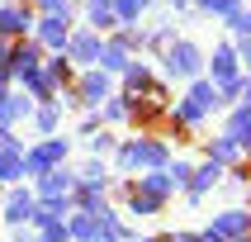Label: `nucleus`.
<instances>
[{"label": "nucleus", "instance_id": "aec40b11", "mask_svg": "<svg viewBox=\"0 0 251 242\" xmlns=\"http://www.w3.org/2000/svg\"><path fill=\"white\" fill-rule=\"evenodd\" d=\"M133 190H138V195H147V199H156V204H166V195H171V181H166V171H142Z\"/></svg>", "mask_w": 251, "mask_h": 242}, {"label": "nucleus", "instance_id": "4468645a", "mask_svg": "<svg viewBox=\"0 0 251 242\" xmlns=\"http://www.w3.org/2000/svg\"><path fill=\"white\" fill-rule=\"evenodd\" d=\"M33 114V100L19 95V90H10V95H0V128H14L19 119H28Z\"/></svg>", "mask_w": 251, "mask_h": 242}, {"label": "nucleus", "instance_id": "7c9ffc66", "mask_svg": "<svg viewBox=\"0 0 251 242\" xmlns=\"http://www.w3.org/2000/svg\"><path fill=\"white\" fill-rule=\"evenodd\" d=\"M128 214H138V218H147V214H161V204L147 195H138V190H128Z\"/></svg>", "mask_w": 251, "mask_h": 242}, {"label": "nucleus", "instance_id": "4c0bfd02", "mask_svg": "<svg viewBox=\"0 0 251 242\" xmlns=\"http://www.w3.org/2000/svg\"><path fill=\"white\" fill-rule=\"evenodd\" d=\"M10 85H14V81H10V71H0V95H10Z\"/></svg>", "mask_w": 251, "mask_h": 242}, {"label": "nucleus", "instance_id": "4be33fe9", "mask_svg": "<svg viewBox=\"0 0 251 242\" xmlns=\"http://www.w3.org/2000/svg\"><path fill=\"white\" fill-rule=\"evenodd\" d=\"M152 81H156V76H152V67H147V62H138V57H133V62L124 67V95H142V90H147Z\"/></svg>", "mask_w": 251, "mask_h": 242}, {"label": "nucleus", "instance_id": "cd10ccee", "mask_svg": "<svg viewBox=\"0 0 251 242\" xmlns=\"http://www.w3.org/2000/svg\"><path fill=\"white\" fill-rule=\"evenodd\" d=\"M67 238H76V242H90V238H95V218H90V214H71Z\"/></svg>", "mask_w": 251, "mask_h": 242}, {"label": "nucleus", "instance_id": "58836bf2", "mask_svg": "<svg viewBox=\"0 0 251 242\" xmlns=\"http://www.w3.org/2000/svg\"><path fill=\"white\" fill-rule=\"evenodd\" d=\"M0 147H10V128H0Z\"/></svg>", "mask_w": 251, "mask_h": 242}, {"label": "nucleus", "instance_id": "412c9836", "mask_svg": "<svg viewBox=\"0 0 251 242\" xmlns=\"http://www.w3.org/2000/svg\"><path fill=\"white\" fill-rule=\"evenodd\" d=\"M85 28H95V33H114V10L109 0H85Z\"/></svg>", "mask_w": 251, "mask_h": 242}, {"label": "nucleus", "instance_id": "9b49d317", "mask_svg": "<svg viewBox=\"0 0 251 242\" xmlns=\"http://www.w3.org/2000/svg\"><path fill=\"white\" fill-rule=\"evenodd\" d=\"M218 242H232V238H247V209H223L209 228Z\"/></svg>", "mask_w": 251, "mask_h": 242}, {"label": "nucleus", "instance_id": "a211bd4d", "mask_svg": "<svg viewBox=\"0 0 251 242\" xmlns=\"http://www.w3.org/2000/svg\"><path fill=\"white\" fill-rule=\"evenodd\" d=\"M218 176H223V166H218V161H204V166H195V171H190V181H185V190H190V199L209 195L213 185H218Z\"/></svg>", "mask_w": 251, "mask_h": 242}, {"label": "nucleus", "instance_id": "c9c22d12", "mask_svg": "<svg viewBox=\"0 0 251 242\" xmlns=\"http://www.w3.org/2000/svg\"><path fill=\"white\" fill-rule=\"evenodd\" d=\"M14 242H43V233H38V228H14Z\"/></svg>", "mask_w": 251, "mask_h": 242}, {"label": "nucleus", "instance_id": "0eeeda50", "mask_svg": "<svg viewBox=\"0 0 251 242\" xmlns=\"http://www.w3.org/2000/svg\"><path fill=\"white\" fill-rule=\"evenodd\" d=\"M67 33H71V19H62V14H38L33 19V43L48 48V53H62L67 48Z\"/></svg>", "mask_w": 251, "mask_h": 242}, {"label": "nucleus", "instance_id": "7ed1b4c3", "mask_svg": "<svg viewBox=\"0 0 251 242\" xmlns=\"http://www.w3.org/2000/svg\"><path fill=\"white\" fill-rule=\"evenodd\" d=\"M161 62H166L171 81H199V71H204V53H199V43H190V38H171L166 48H161Z\"/></svg>", "mask_w": 251, "mask_h": 242}, {"label": "nucleus", "instance_id": "1a4fd4ad", "mask_svg": "<svg viewBox=\"0 0 251 242\" xmlns=\"http://www.w3.org/2000/svg\"><path fill=\"white\" fill-rule=\"evenodd\" d=\"M71 190H76V171L67 166H52L48 176H38V204H48V199H71Z\"/></svg>", "mask_w": 251, "mask_h": 242}, {"label": "nucleus", "instance_id": "f3484780", "mask_svg": "<svg viewBox=\"0 0 251 242\" xmlns=\"http://www.w3.org/2000/svg\"><path fill=\"white\" fill-rule=\"evenodd\" d=\"M19 176H24V142L10 138V147H0V181L14 185Z\"/></svg>", "mask_w": 251, "mask_h": 242}, {"label": "nucleus", "instance_id": "c756f323", "mask_svg": "<svg viewBox=\"0 0 251 242\" xmlns=\"http://www.w3.org/2000/svg\"><path fill=\"white\" fill-rule=\"evenodd\" d=\"M104 181H109V171H104V161H85V171L81 176H76V185H100V190H104Z\"/></svg>", "mask_w": 251, "mask_h": 242}, {"label": "nucleus", "instance_id": "c85d7f7f", "mask_svg": "<svg viewBox=\"0 0 251 242\" xmlns=\"http://www.w3.org/2000/svg\"><path fill=\"white\" fill-rule=\"evenodd\" d=\"M100 119H109V124H124L128 119V95H109L100 105Z\"/></svg>", "mask_w": 251, "mask_h": 242}, {"label": "nucleus", "instance_id": "393cba45", "mask_svg": "<svg viewBox=\"0 0 251 242\" xmlns=\"http://www.w3.org/2000/svg\"><path fill=\"white\" fill-rule=\"evenodd\" d=\"M109 10H114V24L119 28H133L142 19V10H147V0H109Z\"/></svg>", "mask_w": 251, "mask_h": 242}, {"label": "nucleus", "instance_id": "bb28decb", "mask_svg": "<svg viewBox=\"0 0 251 242\" xmlns=\"http://www.w3.org/2000/svg\"><path fill=\"white\" fill-rule=\"evenodd\" d=\"M190 10H199V14H213V19H227L232 10H242V0H190Z\"/></svg>", "mask_w": 251, "mask_h": 242}, {"label": "nucleus", "instance_id": "a19ab883", "mask_svg": "<svg viewBox=\"0 0 251 242\" xmlns=\"http://www.w3.org/2000/svg\"><path fill=\"white\" fill-rule=\"evenodd\" d=\"M147 5H152V0H147Z\"/></svg>", "mask_w": 251, "mask_h": 242}, {"label": "nucleus", "instance_id": "b1692460", "mask_svg": "<svg viewBox=\"0 0 251 242\" xmlns=\"http://www.w3.org/2000/svg\"><path fill=\"white\" fill-rule=\"evenodd\" d=\"M28 119L38 124V133H43V138H52V133H57V124H62V105H57V100H43V105L28 114Z\"/></svg>", "mask_w": 251, "mask_h": 242}, {"label": "nucleus", "instance_id": "a878e982", "mask_svg": "<svg viewBox=\"0 0 251 242\" xmlns=\"http://www.w3.org/2000/svg\"><path fill=\"white\" fill-rule=\"evenodd\" d=\"M204 157L218 161V166H237V161H242V147H237V142H227V138H213L209 147H204Z\"/></svg>", "mask_w": 251, "mask_h": 242}, {"label": "nucleus", "instance_id": "72a5a7b5", "mask_svg": "<svg viewBox=\"0 0 251 242\" xmlns=\"http://www.w3.org/2000/svg\"><path fill=\"white\" fill-rule=\"evenodd\" d=\"M90 152H114V138H109V133H90Z\"/></svg>", "mask_w": 251, "mask_h": 242}, {"label": "nucleus", "instance_id": "39448f33", "mask_svg": "<svg viewBox=\"0 0 251 242\" xmlns=\"http://www.w3.org/2000/svg\"><path fill=\"white\" fill-rule=\"evenodd\" d=\"M52 166H67V138H57V133L24 152V171L28 176H48Z\"/></svg>", "mask_w": 251, "mask_h": 242}, {"label": "nucleus", "instance_id": "f8f14e48", "mask_svg": "<svg viewBox=\"0 0 251 242\" xmlns=\"http://www.w3.org/2000/svg\"><path fill=\"white\" fill-rule=\"evenodd\" d=\"M223 138H227V142H237V147H247V142H251V109H247V100H237V105H232Z\"/></svg>", "mask_w": 251, "mask_h": 242}, {"label": "nucleus", "instance_id": "f257e3e1", "mask_svg": "<svg viewBox=\"0 0 251 242\" xmlns=\"http://www.w3.org/2000/svg\"><path fill=\"white\" fill-rule=\"evenodd\" d=\"M171 161V147L161 138H128L119 147V166L124 171H161Z\"/></svg>", "mask_w": 251, "mask_h": 242}, {"label": "nucleus", "instance_id": "e433bc0d", "mask_svg": "<svg viewBox=\"0 0 251 242\" xmlns=\"http://www.w3.org/2000/svg\"><path fill=\"white\" fill-rule=\"evenodd\" d=\"M166 242H199V233H176V238H166Z\"/></svg>", "mask_w": 251, "mask_h": 242}, {"label": "nucleus", "instance_id": "f03ea898", "mask_svg": "<svg viewBox=\"0 0 251 242\" xmlns=\"http://www.w3.org/2000/svg\"><path fill=\"white\" fill-rule=\"evenodd\" d=\"M213 109H223V100H218V90H213L209 81H190L185 100H176V109H171V119H176L180 128H190V124H199L204 114H213Z\"/></svg>", "mask_w": 251, "mask_h": 242}, {"label": "nucleus", "instance_id": "dca6fc26", "mask_svg": "<svg viewBox=\"0 0 251 242\" xmlns=\"http://www.w3.org/2000/svg\"><path fill=\"white\" fill-rule=\"evenodd\" d=\"M33 67H43V48L33 38H19L14 43V57H10V81L19 76V71H33Z\"/></svg>", "mask_w": 251, "mask_h": 242}, {"label": "nucleus", "instance_id": "2eb2a0df", "mask_svg": "<svg viewBox=\"0 0 251 242\" xmlns=\"http://www.w3.org/2000/svg\"><path fill=\"white\" fill-rule=\"evenodd\" d=\"M128 62H133V53H128L119 38H104V43H100V57H95L100 71H109V76H114V71H124Z\"/></svg>", "mask_w": 251, "mask_h": 242}, {"label": "nucleus", "instance_id": "f704fd0d", "mask_svg": "<svg viewBox=\"0 0 251 242\" xmlns=\"http://www.w3.org/2000/svg\"><path fill=\"white\" fill-rule=\"evenodd\" d=\"M10 57H14V38L0 33V71H10Z\"/></svg>", "mask_w": 251, "mask_h": 242}, {"label": "nucleus", "instance_id": "20e7f679", "mask_svg": "<svg viewBox=\"0 0 251 242\" xmlns=\"http://www.w3.org/2000/svg\"><path fill=\"white\" fill-rule=\"evenodd\" d=\"M71 105H90V109H100L104 100L114 95V81H109V71H100V67H85L81 76H76V85H71Z\"/></svg>", "mask_w": 251, "mask_h": 242}, {"label": "nucleus", "instance_id": "ea45409f", "mask_svg": "<svg viewBox=\"0 0 251 242\" xmlns=\"http://www.w3.org/2000/svg\"><path fill=\"white\" fill-rule=\"evenodd\" d=\"M138 242H166V238H138Z\"/></svg>", "mask_w": 251, "mask_h": 242}, {"label": "nucleus", "instance_id": "9d476101", "mask_svg": "<svg viewBox=\"0 0 251 242\" xmlns=\"http://www.w3.org/2000/svg\"><path fill=\"white\" fill-rule=\"evenodd\" d=\"M209 67H213V90H218V85H227V81H237V76H242V57L237 53H232V43H218V48H213V62H209Z\"/></svg>", "mask_w": 251, "mask_h": 242}, {"label": "nucleus", "instance_id": "ddd939ff", "mask_svg": "<svg viewBox=\"0 0 251 242\" xmlns=\"http://www.w3.org/2000/svg\"><path fill=\"white\" fill-rule=\"evenodd\" d=\"M33 209H38V199L28 195V190H10V199H5V218H10L14 228L33 223Z\"/></svg>", "mask_w": 251, "mask_h": 242}, {"label": "nucleus", "instance_id": "5701e85b", "mask_svg": "<svg viewBox=\"0 0 251 242\" xmlns=\"http://www.w3.org/2000/svg\"><path fill=\"white\" fill-rule=\"evenodd\" d=\"M43 76H48V81H52L57 90H67V85L76 81V67H71V62H67L62 53H52L48 62H43Z\"/></svg>", "mask_w": 251, "mask_h": 242}, {"label": "nucleus", "instance_id": "473e14b6", "mask_svg": "<svg viewBox=\"0 0 251 242\" xmlns=\"http://www.w3.org/2000/svg\"><path fill=\"white\" fill-rule=\"evenodd\" d=\"M227 28H232L237 38H247V33H251V14L247 10H232V14H227Z\"/></svg>", "mask_w": 251, "mask_h": 242}, {"label": "nucleus", "instance_id": "2f4dec72", "mask_svg": "<svg viewBox=\"0 0 251 242\" xmlns=\"http://www.w3.org/2000/svg\"><path fill=\"white\" fill-rule=\"evenodd\" d=\"M28 10H43V14H62V19H71V14H76V5H71V0H33Z\"/></svg>", "mask_w": 251, "mask_h": 242}, {"label": "nucleus", "instance_id": "6e6552de", "mask_svg": "<svg viewBox=\"0 0 251 242\" xmlns=\"http://www.w3.org/2000/svg\"><path fill=\"white\" fill-rule=\"evenodd\" d=\"M100 33L95 28H71L67 33V48H62V57L67 62H81V67H95V57H100Z\"/></svg>", "mask_w": 251, "mask_h": 242}, {"label": "nucleus", "instance_id": "6ab92c4d", "mask_svg": "<svg viewBox=\"0 0 251 242\" xmlns=\"http://www.w3.org/2000/svg\"><path fill=\"white\" fill-rule=\"evenodd\" d=\"M14 81L24 85V95H28V100H57V85L48 81V76H43V67H33V71H19Z\"/></svg>", "mask_w": 251, "mask_h": 242}, {"label": "nucleus", "instance_id": "423d86ee", "mask_svg": "<svg viewBox=\"0 0 251 242\" xmlns=\"http://www.w3.org/2000/svg\"><path fill=\"white\" fill-rule=\"evenodd\" d=\"M33 19H38V14L28 10V0H0V33H5V38H28V33H33Z\"/></svg>", "mask_w": 251, "mask_h": 242}]
</instances>
